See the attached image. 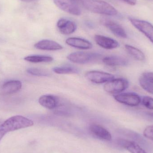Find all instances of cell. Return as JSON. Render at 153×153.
<instances>
[{
    "label": "cell",
    "instance_id": "cell-1",
    "mask_svg": "<svg viewBox=\"0 0 153 153\" xmlns=\"http://www.w3.org/2000/svg\"><path fill=\"white\" fill-rule=\"evenodd\" d=\"M34 125L31 120L22 116H15L9 118L0 125V141L9 132L29 127Z\"/></svg>",
    "mask_w": 153,
    "mask_h": 153
},
{
    "label": "cell",
    "instance_id": "cell-2",
    "mask_svg": "<svg viewBox=\"0 0 153 153\" xmlns=\"http://www.w3.org/2000/svg\"><path fill=\"white\" fill-rule=\"evenodd\" d=\"M79 4L85 9L94 13L115 16L117 11L111 4L102 0H78Z\"/></svg>",
    "mask_w": 153,
    "mask_h": 153
},
{
    "label": "cell",
    "instance_id": "cell-3",
    "mask_svg": "<svg viewBox=\"0 0 153 153\" xmlns=\"http://www.w3.org/2000/svg\"><path fill=\"white\" fill-rule=\"evenodd\" d=\"M100 56L101 55L98 53L76 52L70 54L67 58L74 63L85 64L98 60Z\"/></svg>",
    "mask_w": 153,
    "mask_h": 153
},
{
    "label": "cell",
    "instance_id": "cell-4",
    "mask_svg": "<svg viewBox=\"0 0 153 153\" xmlns=\"http://www.w3.org/2000/svg\"><path fill=\"white\" fill-rule=\"evenodd\" d=\"M129 83L124 78L112 79L105 83L103 88L104 91L111 94H118L128 88Z\"/></svg>",
    "mask_w": 153,
    "mask_h": 153
},
{
    "label": "cell",
    "instance_id": "cell-5",
    "mask_svg": "<svg viewBox=\"0 0 153 153\" xmlns=\"http://www.w3.org/2000/svg\"><path fill=\"white\" fill-rule=\"evenodd\" d=\"M55 4L62 10L75 16L81 14L78 0H53Z\"/></svg>",
    "mask_w": 153,
    "mask_h": 153
},
{
    "label": "cell",
    "instance_id": "cell-6",
    "mask_svg": "<svg viewBox=\"0 0 153 153\" xmlns=\"http://www.w3.org/2000/svg\"><path fill=\"white\" fill-rule=\"evenodd\" d=\"M114 98L118 102L130 107L138 106L142 100L138 94L134 92L118 94L114 95Z\"/></svg>",
    "mask_w": 153,
    "mask_h": 153
},
{
    "label": "cell",
    "instance_id": "cell-7",
    "mask_svg": "<svg viewBox=\"0 0 153 153\" xmlns=\"http://www.w3.org/2000/svg\"><path fill=\"white\" fill-rule=\"evenodd\" d=\"M132 25L144 34L153 44V25L146 21L129 18Z\"/></svg>",
    "mask_w": 153,
    "mask_h": 153
},
{
    "label": "cell",
    "instance_id": "cell-8",
    "mask_svg": "<svg viewBox=\"0 0 153 153\" xmlns=\"http://www.w3.org/2000/svg\"><path fill=\"white\" fill-rule=\"evenodd\" d=\"M85 76L89 81L96 84L104 83L115 78L113 74L97 71L87 72Z\"/></svg>",
    "mask_w": 153,
    "mask_h": 153
},
{
    "label": "cell",
    "instance_id": "cell-9",
    "mask_svg": "<svg viewBox=\"0 0 153 153\" xmlns=\"http://www.w3.org/2000/svg\"><path fill=\"white\" fill-rule=\"evenodd\" d=\"M103 26L108 29L115 36L121 38H126L127 35L120 24L109 19H103L101 21Z\"/></svg>",
    "mask_w": 153,
    "mask_h": 153
},
{
    "label": "cell",
    "instance_id": "cell-10",
    "mask_svg": "<svg viewBox=\"0 0 153 153\" xmlns=\"http://www.w3.org/2000/svg\"><path fill=\"white\" fill-rule=\"evenodd\" d=\"M94 39L98 45L104 49H114L119 46V44L117 40L108 37L96 35L94 36Z\"/></svg>",
    "mask_w": 153,
    "mask_h": 153
},
{
    "label": "cell",
    "instance_id": "cell-11",
    "mask_svg": "<svg viewBox=\"0 0 153 153\" xmlns=\"http://www.w3.org/2000/svg\"><path fill=\"white\" fill-rule=\"evenodd\" d=\"M57 27L60 32L65 35L72 34L76 29V25L74 22L64 18L58 21Z\"/></svg>",
    "mask_w": 153,
    "mask_h": 153
},
{
    "label": "cell",
    "instance_id": "cell-12",
    "mask_svg": "<svg viewBox=\"0 0 153 153\" xmlns=\"http://www.w3.org/2000/svg\"><path fill=\"white\" fill-rule=\"evenodd\" d=\"M35 48L39 50L54 51L62 50L63 47L56 41L49 39H43L36 43Z\"/></svg>",
    "mask_w": 153,
    "mask_h": 153
},
{
    "label": "cell",
    "instance_id": "cell-13",
    "mask_svg": "<svg viewBox=\"0 0 153 153\" xmlns=\"http://www.w3.org/2000/svg\"><path fill=\"white\" fill-rule=\"evenodd\" d=\"M65 43L70 46L82 50H87L92 47V45L90 41L80 38H69L66 39Z\"/></svg>",
    "mask_w": 153,
    "mask_h": 153
},
{
    "label": "cell",
    "instance_id": "cell-14",
    "mask_svg": "<svg viewBox=\"0 0 153 153\" xmlns=\"http://www.w3.org/2000/svg\"><path fill=\"white\" fill-rule=\"evenodd\" d=\"M22 86L19 80H10L4 83L1 88V93L4 95L11 94L19 91Z\"/></svg>",
    "mask_w": 153,
    "mask_h": 153
},
{
    "label": "cell",
    "instance_id": "cell-15",
    "mask_svg": "<svg viewBox=\"0 0 153 153\" xmlns=\"http://www.w3.org/2000/svg\"><path fill=\"white\" fill-rule=\"evenodd\" d=\"M91 133L98 138L105 141H110L111 136L110 133L103 127L100 125L93 124L90 127Z\"/></svg>",
    "mask_w": 153,
    "mask_h": 153
},
{
    "label": "cell",
    "instance_id": "cell-16",
    "mask_svg": "<svg viewBox=\"0 0 153 153\" xmlns=\"http://www.w3.org/2000/svg\"><path fill=\"white\" fill-rule=\"evenodd\" d=\"M118 143L130 153H147L138 144L133 141L120 139L118 141Z\"/></svg>",
    "mask_w": 153,
    "mask_h": 153
},
{
    "label": "cell",
    "instance_id": "cell-17",
    "mask_svg": "<svg viewBox=\"0 0 153 153\" xmlns=\"http://www.w3.org/2000/svg\"><path fill=\"white\" fill-rule=\"evenodd\" d=\"M40 105L48 109H53L56 108L58 104V99L52 94L42 95L39 99Z\"/></svg>",
    "mask_w": 153,
    "mask_h": 153
},
{
    "label": "cell",
    "instance_id": "cell-18",
    "mask_svg": "<svg viewBox=\"0 0 153 153\" xmlns=\"http://www.w3.org/2000/svg\"><path fill=\"white\" fill-rule=\"evenodd\" d=\"M102 62L104 64L111 67L126 66L128 63L126 58L115 55L106 56L102 59Z\"/></svg>",
    "mask_w": 153,
    "mask_h": 153
},
{
    "label": "cell",
    "instance_id": "cell-19",
    "mask_svg": "<svg viewBox=\"0 0 153 153\" xmlns=\"http://www.w3.org/2000/svg\"><path fill=\"white\" fill-rule=\"evenodd\" d=\"M125 48L127 53L135 60L141 62L145 60L144 54L138 48L129 45H126Z\"/></svg>",
    "mask_w": 153,
    "mask_h": 153
},
{
    "label": "cell",
    "instance_id": "cell-20",
    "mask_svg": "<svg viewBox=\"0 0 153 153\" xmlns=\"http://www.w3.org/2000/svg\"><path fill=\"white\" fill-rule=\"evenodd\" d=\"M53 59L52 56L45 55L29 56L24 58L25 61L34 63L51 62L53 61Z\"/></svg>",
    "mask_w": 153,
    "mask_h": 153
},
{
    "label": "cell",
    "instance_id": "cell-21",
    "mask_svg": "<svg viewBox=\"0 0 153 153\" xmlns=\"http://www.w3.org/2000/svg\"><path fill=\"white\" fill-rule=\"evenodd\" d=\"M53 71L55 73L59 74H72L79 72V70L77 68L71 66L54 67L53 68Z\"/></svg>",
    "mask_w": 153,
    "mask_h": 153
},
{
    "label": "cell",
    "instance_id": "cell-22",
    "mask_svg": "<svg viewBox=\"0 0 153 153\" xmlns=\"http://www.w3.org/2000/svg\"><path fill=\"white\" fill-rule=\"evenodd\" d=\"M27 72L33 76H49V73L46 70L36 68H29Z\"/></svg>",
    "mask_w": 153,
    "mask_h": 153
},
{
    "label": "cell",
    "instance_id": "cell-23",
    "mask_svg": "<svg viewBox=\"0 0 153 153\" xmlns=\"http://www.w3.org/2000/svg\"><path fill=\"white\" fill-rule=\"evenodd\" d=\"M139 82V84L144 90H145L146 91L148 92L149 93L153 94V84L152 83L147 81L143 76H141L140 77Z\"/></svg>",
    "mask_w": 153,
    "mask_h": 153
},
{
    "label": "cell",
    "instance_id": "cell-24",
    "mask_svg": "<svg viewBox=\"0 0 153 153\" xmlns=\"http://www.w3.org/2000/svg\"><path fill=\"white\" fill-rule=\"evenodd\" d=\"M142 104L149 109L153 110V98L150 96H145L143 97L141 100Z\"/></svg>",
    "mask_w": 153,
    "mask_h": 153
},
{
    "label": "cell",
    "instance_id": "cell-25",
    "mask_svg": "<svg viewBox=\"0 0 153 153\" xmlns=\"http://www.w3.org/2000/svg\"><path fill=\"white\" fill-rule=\"evenodd\" d=\"M143 135L145 137L153 141V125L146 128L144 130Z\"/></svg>",
    "mask_w": 153,
    "mask_h": 153
},
{
    "label": "cell",
    "instance_id": "cell-26",
    "mask_svg": "<svg viewBox=\"0 0 153 153\" xmlns=\"http://www.w3.org/2000/svg\"><path fill=\"white\" fill-rule=\"evenodd\" d=\"M142 76L153 84V72L144 73Z\"/></svg>",
    "mask_w": 153,
    "mask_h": 153
},
{
    "label": "cell",
    "instance_id": "cell-27",
    "mask_svg": "<svg viewBox=\"0 0 153 153\" xmlns=\"http://www.w3.org/2000/svg\"><path fill=\"white\" fill-rule=\"evenodd\" d=\"M125 2L127 3L130 5H134L136 4L137 0H122Z\"/></svg>",
    "mask_w": 153,
    "mask_h": 153
},
{
    "label": "cell",
    "instance_id": "cell-28",
    "mask_svg": "<svg viewBox=\"0 0 153 153\" xmlns=\"http://www.w3.org/2000/svg\"><path fill=\"white\" fill-rule=\"evenodd\" d=\"M22 1L27 2H31L36 1L38 0H20Z\"/></svg>",
    "mask_w": 153,
    "mask_h": 153
},
{
    "label": "cell",
    "instance_id": "cell-29",
    "mask_svg": "<svg viewBox=\"0 0 153 153\" xmlns=\"http://www.w3.org/2000/svg\"><path fill=\"white\" fill-rule=\"evenodd\" d=\"M147 115H148L150 117H153V113H150V112H149V113H147Z\"/></svg>",
    "mask_w": 153,
    "mask_h": 153
},
{
    "label": "cell",
    "instance_id": "cell-30",
    "mask_svg": "<svg viewBox=\"0 0 153 153\" xmlns=\"http://www.w3.org/2000/svg\"><path fill=\"white\" fill-rule=\"evenodd\" d=\"M0 122H1V120H0Z\"/></svg>",
    "mask_w": 153,
    "mask_h": 153
}]
</instances>
